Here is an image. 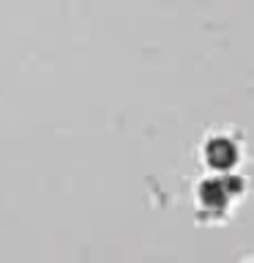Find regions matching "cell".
<instances>
[{
	"mask_svg": "<svg viewBox=\"0 0 254 263\" xmlns=\"http://www.w3.org/2000/svg\"><path fill=\"white\" fill-rule=\"evenodd\" d=\"M243 189V181L232 176V173H224V176H213V178H205L200 184V192H197V197H200V205L205 211H224L229 197H235L238 192Z\"/></svg>",
	"mask_w": 254,
	"mask_h": 263,
	"instance_id": "1",
	"label": "cell"
},
{
	"mask_svg": "<svg viewBox=\"0 0 254 263\" xmlns=\"http://www.w3.org/2000/svg\"><path fill=\"white\" fill-rule=\"evenodd\" d=\"M202 154H205L208 167L216 170V173H227L238 162V148H235L232 140H227V137H210L208 143H205Z\"/></svg>",
	"mask_w": 254,
	"mask_h": 263,
	"instance_id": "2",
	"label": "cell"
}]
</instances>
